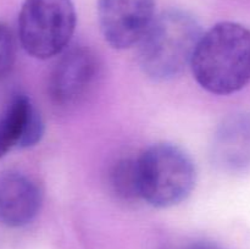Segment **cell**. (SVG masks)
<instances>
[{"instance_id": "11", "label": "cell", "mask_w": 250, "mask_h": 249, "mask_svg": "<svg viewBox=\"0 0 250 249\" xmlns=\"http://www.w3.org/2000/svg\"><path fill=\"white\" fill-rule=\"evenodd\" d=\"M16 58V44L9 26L0 22V80L9 75Z\"/></svg>"}, {"instance_id": "6", "label": "cell", "mask_w": 250, "mask_h": 249, "mask_svg": "<svg viewBox=\"0 0 250 249\" xmlns=\"http://www.w3.org/2000/svg\"><path fill=\"white\" fill-rule=\"evenodd\" d=\"M98 17L105 41L115 49H128L155 20V0H99Z\"/></svg>"}, {"instance_id": "7", "label": "cell", "mask_w": 250, "mask_h": 249, "mask_svg": "<svg viewBox=\"0 0 250 249\" xmlns=\"http://www.w3.org/2000/svg\"><path fill=\"white\" fill-rule=\"evenodd\" d=\"M43 205V189L31 175L19 170L0 173V222L19 228L31 224Z\"/></svg>"}, {"instance_id": "2", "label": "cell", "mask_w": 250, "mask_h": 249, "mask_svg": "<svg viewBox=\"0 0 250 249\" xmlns=\"http://www.w3.org/2000/svg\"><path fill=\"white\" fill-rule=\"evenodd\" d=\"M203 32L197 20L182 10H168L155 17L138 43L142 71L156 82L178 77L190 66Z\"/></svg>"}, {"instance_id": "12", "label": "cell", "mask_w": 250, "mask_h": 249, "mask_svg": "<svg viewBox=\"0 0 250 249\" xmlns=\"http://www.w3.org/2000/svg\"><path fill=\"white\" fill-rule=\"evenodd\" d=\"M186 249H225L224 247L219 246L214 242H197V243L192 244Z\"/></svg>"}, {"instance_id": "5", "label": "cell", "mask_w": 250, "mask_h": 249, "mask_svg": "<svg viewBox=\"0 0 250 249\" xmlns=\"http://www.w3.org/2000/svg\"><path fill=\"white\" fill-rule=\"evenodd\" d=\"M99 76V61L92 49L77 45L66 49L49 78V95L55 105L80 104L92 92Z\"/></svg>"}, {"instance_id": "4", "label": "cell", "mask_w": 250, "mask_h": 249, "mask_svg": "<svg viewBox=\"0 0 250 249\" xmlns=\"http://www.w3.org/2000/svg\"><path fill=\"white\" fill-rule=\"evenodd\" d=\"M77 15L72 0H24L19 15V38L27 54L46 60L70 45Z\"/></svg>"}, {"instance_id": "1", "label": "cell", "mask_w": 250, "mask_h": 249, "mask_svg": "<svg viewBox=\"0 0 250 249\" xmlns=\"http://www.w3.org/2000/svg\"><path fill=\"white\" fill-rule=\"evenodd\" d=\"M193 77L211 94L229 95L250 82V29L220 22L203 33L190 62Z\"/></svg>"}, {"instance_id": "3", "label": "cell", "mask_w": 250, "mask_h": 249, "mask_svg": "<svg viewBox=\"0 0 250 249\" xmlns=\"http://www.w3.org/2000/svg\"><path fill=\"white\" fill-rule=\"evenodd\" d=\"M141 199L158 209L185 202L195 186L197 172L189 154L171 143H155L136 158Z\"/></svg>"}, {"instance_id": "8", "label": "cell", "mask_w": 250, "mask_h": 249, "mask_svg": "<svg viewBox=\"0 0 250 249\" xmlns=\"http://www.w3.org/2000/svg\"><path fill=\"white\" fill-rule=\"evenodd\" d=\"M44 122L26 94H16L0 114V158L14 149L37 145L43 138Z\"/></svg>"}, {"instance_id": "10", "label": "cell", "mask_w": 250, "mask_h": 249, "mask_svg": "<svg viewBox=\"0 0 250 249\" xmlns=\"http://www.w3.org/2000/svg\"><path fill=\"white\" fill-rule=\"evenodd\" d=\"M107 185L112 194L124 202L141 199L136 159H119L110 167L107 173Z\"/></svg>"}, {"instance_id": "9", "label": "cell", "mask_w": 250, "mask_h": 249, "mask_svg": "<svg viewBox=\"0 0 250 249\" xmlns=\"http://www.w3.org/2000/svg\"><path fill=\"white\" fill-rule=\"evenodd\" d=\"M211 155L215 165L229 172L250 166V114H236L222 122L214 134Z\"/></svg>"}]
</instances>
